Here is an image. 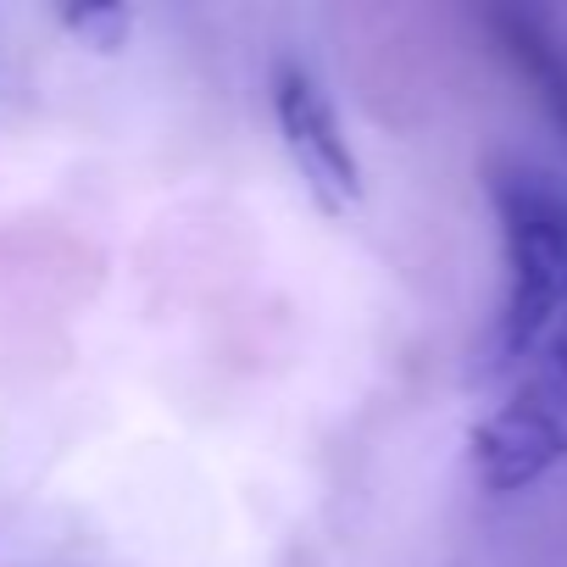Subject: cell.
Listing matches in <instances>:
<instances>
[{"instance_id": "6da1fadb", "label": "cell", "mask_w": 567, "mask_h": 567, "mask_svg": "<svg viewBox=\"0 0 567 567\" xmlns=\"http://www.w3.org/2000/svg\"><path fill=\"white\" fill-rule=\"evenodd\" d=\"M489 200L506 239V307L489 334V362L517 368L567 318V195L534 167H495Z\"/></svg>"}, {"instance_id": "7a4b0ae2", "label": "cell", "mask_w": 567, "mask_h": 567, "mask_svg": "<svg viewBox=\"0 0 567 567\" xmlns=\"http://www.w3.org/2000/svg\"><path fill=\"white\" fill-rule=\"evenodd\" d=\"M567 462V318L523 357L512 395L473 429L478 484L495 495L528 489Z\"/></svg>"}, {"instance_id": "3957f363", "label": "cell", "mask_w": 567, "mask_h": 567, "mask_svg": "<svg viewBox=\"0 0 567 567\" xmlns=\"http://www.w3.org/2000/svg\"><path fill=\"white\" fill-rule=\"evenodd\" d=\"M272 112H278L284 145H290V156H296L307 189L318 195V206L351 212L362 200V173H357V156L340 134V117H334V101L323 95V84L301 68H278Z\"/></svg>"}, {"instance_id": "277c9868", "label": "cell", "mask_w": 567, "mask_h": 567, "mask_svg": "<svg viewBox=\"0 0 567 567\" xmlns=\"http://www.w3.org/2000/svg\"><path fill=\"white\" fill-rule=\"evenodd\" d=\"M495 23V34H501V45L512 51V62L528 73V84L539 90V101H545V112L561 123V134H567V56L556 51V40H545V29L534 23V18H523V12H495L489 18Z\"/></svg>"}, {"instance_id": "5b68a950", "label": "cell", "mask_w": 567, "mask_h": 567, "mask_svg": "<svg viewBox=\"0 0 567 567\" xmlns=\"http://www.w3.org/2000/svg\"><path fill=\"white\" fill-rule=\"evenodd\" d=\"M62 23H68L84 45H95V51H117V45L128 40V29H134L128 7H117V0H101V7H68Z\"/></svg>"}]
</instances>
